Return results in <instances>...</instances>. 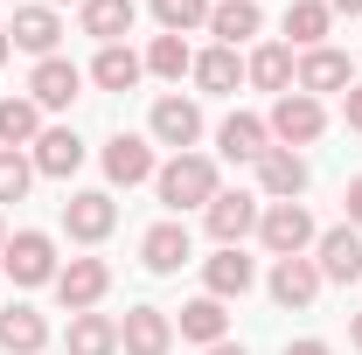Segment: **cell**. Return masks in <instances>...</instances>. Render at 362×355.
I'll return each instance as SVG.
<instances>
[{
	"label": "cell",
	"mask_w": 362,
	"mask_h": 355,
	"mask_svg": "<svg viewBox=\"0 0 362 355\" xmlns=\"http://www.w3.org/2000/svg\"><path fill=\"white\" fill-rule=\"evenodd\" d=\"M153 188H160V202H168L175 216L181 209H209V202H216V161H209V153H175V161L153 175Z\"/></svg>",
	"instance_id": "cell-1"
},
{
	"label": "cell",
	"mask_w": 362,
	"mask_h": 355,
	"mask_svg": "<svg viewBox=\"0 0 362 355\" xmlns=\"http://www.w3.org/2000/svg\"><path fill=\"white\" fill-rule=\"evenodd\" d=\"M265 133L279 139V146H314L320 133H327V105L320 98H307V91H286V98H272V119H265Z\"/></svg>",
	"instance_id": "cell-2"
},
{
	"label": "cell",
	"mask_w": 362,
	"mask_h": 355,
	"mask_svg": "<svg viewBox=\"0 0 362 355\" xmlns=\"http://www.w3.org/2000/svg\"><path fill=\"white\" fill-rule=\"evenodd\" d=\"M0 265L14 286H56V244H49V230H14L7 244H0Z\"/></svg>",
	"instance_id": "cell-3"
},
{
	"label": "cell",
	"mask_w": 362,
	"mask_h": 355,
	"mask_svg": "<svg viewBox=\"0 0 362 355\" xmlns=\"http://www.w3.org/2000/svg\"><path fill=\"white\" fill-rule=\"evenodd\" d=\"M258 244H265L272 258H307V244H314L307 202H272L265 216H258Z\"/></svg>",
	"instance_id": "cell-4"
},
{
	"label": "cell",
	"mask_w": 362,
	"mask_h": 355,
	"mask_svg": "<svg viewBox=\"0 0 362 355\" xmlns=\"http://www.w3.org/2000/svg\"><path fill=\"white\" fill-rule=\"evenodd\" d=\"M349 84H356V63L341 49H327V42L293 63V91H307V98H327V91H349Z\"/></svg>",
	"instance_id": "cell-5"
},
{
	"label": "cell",
	"mask_w": 362,
	"mask_h": 355,
	"mask_svg": "<svg viewBox=\"0 0 362 355\" xmlns=\"http://www.w3.org/2000/svg\"><path fill=\"white\" fill-rule=\"evenodd\" d=\"M112 223H119V202H112L105 188H77V195L63 202V230H70L77 244H105Z\"/></svg>",
	"instance_id": "cell-6"
},
{
	"label": "cell",
	"mask_w": 362,
	"mask_h": 355,
	"mask_svg": "<svg viewBox=\"0 0 362 355\" xmlns=\"http://www.w3.org/2000/svg\"><path fill=\"white\" fill-rule=\"evenodd\" d=\"M314 265H320V279H334V286H356V279H362V230H356V223L320 230V237H314Z\"/></svg>",
	"instance_id": "cell-7"
},
{
	"label": "cell",
	"mask_w": 362,
	"mask_h": 355,
	"mask_svg": "<svg viewBox=\"0 0 362 355\" xmlns=\"http://www.w3.org/2000/svg\"><path fill=\"white\" fill-rule=\"evenodd\" d=\"M105 293H112V265H105V258H70V265L56 272V300L70 313H90Z\"/></svg>",
	"instance_id": "cell-8"
},
{
	"label": "cell",
	"mask_w": 362,
	"mask_h": 355,
	"mask_svg": "<svg viewBox=\"0 0 362 355\" xmlns=\"http://www.w3.org/2000/svg\"><path fill=\"white\" fill-rule=\"evenodd\" d=\"M77 91H84V70H77L70 56H42V63L28 70V98H35L42 112H63V105H77Z\"/></svg>",
	"instance_id": "cell-9"
},
{
	"label": "cell",
	"mask_w": 362,
	"mask_h": 355,
	"mask_svg": "<svg viewBox=\"0 0 362 355\" xmlns=\"http://www.w3.org/2000/svg\"><path fill=\"white\" fill-rule=\"evenodd\" d=\"M153 139L175 146V153H195V139H202V105H195V98H153Z\"/></svg>",
	"instance_id": "cell-10"
},
{
	"label": "cell",
	"mask_w": 362,
	"mask_h": 355,
	"mask_svg": "<svg viewBox=\"0 0 362 355\" xmlns=\"http://www.w3.org/2000/svg\"><path fill=\"white\" fill-rule=\"evenodd\" d=\"M202 286H209V300H244L258 286V265L244 258V244H216V258L202 265Z\"/></svg>",
	"instance_id": "cell-11"
},
{
	"label": "cell",
	"mask_w": 362,
	"mask_h": 355,
	"mask_svg": "<svg viewBox=\"0 0 362 355\" xmlns=\"http://www.w3.org/2000/svg\"><path fill=\"white\" fill-rule=\"evenodd\" d=\"M265 286H272V300H279V307L300 313V307H314V300H320V286H327V279H320L314 258H279Z\"/></svg>",
	"instance_id": "cell-12"
},
{
	"label": "cell",
	"mask_w": 362,
	"mask_h": 355,
	"mask_svg": "<svg viewBox=\"0 0 362 355\" xmlns=\"http://www.w3.org/2000/svg\"><path fill=\"white\" fill-rule=\"evenodd\" d=\"M119 349L126 355H168L175 349V320L160 307H133L126 320H119Z\"/></svg>",
	"instance_id": "cell-13"
},
{
	"label": "cell",
	"mask_w": 362,
	"mask_h": 355,
	"mask_svg": "<svg viewBox=\"0 0 362 355\" xmlns=\"http://www.w3.org/2000/svg\"><path fill=\"white\" fill-rule=\"evenodd\" d=\"M258 188H265L272 202H300V188H307V161H300L293 146H265V153H258Z\"/></svg>",
	"instance_id": "cell-14"
},
{
	"label": "cell",
	"mask_w": 362,
	"mask_h": 355,
	"mask_svg": "<svg viewBox=\"0 0 362 355\" xmlns=\"http://www.w3.org/2000/svg\"><path fill=\"white\" fill-rule=\"evenodd\" d=\"M139 258H146V272H181L188 258H195V244H188V223H181V216L153 223V230L139 237Z\"/></svg>",
	"instance_id": "cell-15"
},
{
	"label": "cell",
	"mask_w": 362,
	"mask_h": 355,
	"mask_svg": "<svg viewBox=\"0 0 362 355\" xmlns=\"http://www.w3.org/2000/svg\"><path fill=\"white\" fill-rule=\"evenodd\" d=\"M258 216H265V209H258L251 195H223V188H216V202L202 209V223H209L216 244H244V237L258 230Z\"/></svg>",
	"instance_id": "cell-16"
},
{
	"label": "cell",
	"mask_w": 362,
	"mask_h": 355,
	"mask_svg": "<svg viewBox=\"0 0 362 355\" xmlns=\"http://www.w3.org/2000/svg\"><path fill=\"white\" fill-rule=\"evenodd\" d=\"M160 168H153V146L139 133H119L105 139V181H119V188H133V181H153Z\"/></svg>",
	"instance_id": "cell-17"
},
{
	"label": "cell",
	"mask_w": 362,
	"mask_h": 355,
	"mask_svg": "<svg viewBox=\"0 0 362 355\" xmlns=\"http://www.w3.org/2000/svg\"><path fill=\"white\" fill-rule=\"evenodd\" d=\"M7 42L28 49L35 63H42V56H56V42H63V21H56V7H21V14L7 21Z\"/></svg>",
	"instance_id": "cell-18"
},
{
	"label": "cell",
	"mask_w": 362,
	"mask_h": 355,
	"mask_svg": "<svg viewBox=\"0 0 362 355\" xmlns=\"http://www.w3.org/2000/svg\"><path fill=\"white\" fill-rule=\"evenodd\" d=\"M28 161H35V175H49V181H70L77 168H84V139L70 133V126H49V133L35 139V153H28Z\"/></svg>",
	"instance_id": "cell-19"
},
{
	"label": "cell",
	"mask_w": 362,
	"mask_h": 355,
	"mask_svg": "<svg viewBox=\"0 0 362 355\" xmlns=\"http://www.w3.org/2000/svg\"><path fill=\"white\" fill-rule=\"evenodd\" d=\"M77 21H84V35H90L98 49H112V42H126V35H133L139 7H133V0H84V14H77Z\"/></svg>",
	"instance_id": "cell-20"
},
{
	"label": "cell",
	"mask_w": 362,
	"mask_h": 355,
	"mask_svg": "<svg viewBox=\"0 0 362 355\" xmlns=\"http://www.w3.org/2000/svg\"><path fill=\"white\" fill-rule=\"evenodd\" d=\"M175 334L181 342H195V349H216V342H230V313H223V300H188L181 307V320H175Z\"/></svg>",
	"instance_id": "cell-21"
},
{
	"label": "cell",
	"mask_w": 362,
	"mask_h": 355,
	"mask_svg": "<svg viewBox=\"0 0 362 355\" xmlns=\"http://www.w3.org/2000/svg\"><path fill=\"white\" fill-rule=\"evenodd\" d=\"M0 349L7 355H42L49 349V320L35 307H21V300H14V307L0 313Z\"/></svg>",
	"instance_id": "cell-22"
},
{
	"label": "cell",
	"mask_w": 362,
	"mask_h": 355,
	"mask_svg": "<svg viewBox=\"0 0 362 355\" xmlns=\"http://www.w3.org/2000/svg\"><path fill=\"white\" fill-rule=\"evenodd\" d=\"M216 146H223V161H251V168H258V153L272 146V133H265V119H251V112H230L223 126H216Z\"/></svg>",
	"instance_id": "cell-23"
},
{
	"label": "cell",
	"mask_w": 362,
	"mask_h": 355,
	"mask_svg": "<svg viewBox=\"0 0 362 355\" xmlns=\"http://www.w3.org/2000/svg\"><path fill=\"white\" fill-rule=\"evenodd\" d=\"M244 77L258 91H279V98H286V91H293V42H258L244 56Z\"/></svg>",
	"instance_id": "cell-24"
},
{
	"label": "cell",
	"mask_w": 362,
	"mask_h": 355,
	"mask_svg": "<svg viewBox=\"0 0 362 355\" xmlns=\"http://www.w3.org/2000/svg\"><path fill=\"white\" fill-rule=\"evenodd\" d=\"M258 28H265V14H258V0H216V7H209V35H216L223 49L251 42Z\"/></svg>",
	"instance_id": "cell-25"
},
{
	"label": "cell",
	"mask_w": 362,
	"mask_h": 355,
	"mask_svg": "<svg viewBox=\"0 0 362 355\" xmlns=\"http://www.w3.org/2000/svg\"><path fill=\"white\" fill-rule=\"evenodd\" d=\"M63 342H70V355H119V320H112V313H70V334H63Z\"/></svg>",
	"instance_id": "cell-26"
},
{
	"label": "cell",
	"mask_w": 362,
	"mask_h": 355,
	"mask_svg": "<svg viewBox=\"0 0 362 355\" xmlns=\"http://www.w3.org/2000/svg\"><path fill=\"white\" fill-rule=\"evenodd\" d=\"M139 77H146V56H133L126 42L98 49V63H90V84H98V91H133Z\"/></svg>",
	"instance_id": "cell-27"
},
{
	"label": "cell",
	"mask_w": 362,
	"mask_h": 355,
	"mask_svg": "<svg viewBox=\"0 0 362 355\" xmlns=\"http://www.w3.org/2000/svg\"><path fill=\"white\" fill-rule=\"evenodd\" d=\"M42 139V105L35 98H0V146H35Z\"/></svg>",
	"instance_id": "cell-28"
},
{
	"label": "cell",
	"mask_w": 362,
	"mask_h": 355,
	"mask_svg": "<svg viewBox=\"0 0 362 355\" xmlns=\"http://www.w3.org/2000/svg\"><path fill=\"white\" fill-rule=\"evenodd\" d=\"M327 28H334V7H327V0H293V7H286V35L300 49H320Z\"/></svg>",
	"instance_id": "cell-29"
},
{
	"label": "cell",
	"mask_w": 362,
	"mask_h": 355,
	"mask_svg": "<svg viewBox=\"0 0 362 355\" xmlns=\"http://www.w3.org/2000/svg\"><path fill=\"white\" fill-rule=\"evenodd\" d=\"M188 77H195L202 91H237V84H244V56L216 42V49H202V56H195V70H188Z\"/></svg>",
	"instance_id": "cell-30"
},
{
	"label": "cell",
	"mask_w": 362,
	"mask_h": 355,
	"mask_svg": "<svg viewBox=\"0 0 362 355\" xmlns=\"http://www.w3.org/2000/svg\"><path fill=\"white\" fill-rule=\"evenodd\" d=\"M146 70L168 77V84H181V77L195 70V49L181 42V35H153V42H146Z\"/></svg>",
	"instance_id": "cell-31"
},
{
	"label": "cell",
	"mask_w": 362,
	"mask_h": 355,
	"mask_svg": "<svg viewBox=\"0 0 362 355\" xmlns=\"http://www.w3.org/2000/svg\"><path fill=\"white\" fill-rule=\"evenodd\" d=\"M209 7L216 0H153V21L160 35H188V28H209Z\"/></svg>",
	"instance_id": "cell-32"
},
{
	"label": "cell",
	"mask_w": 362,
	"mask_h": 355,
	"mask_svg": "<svg viewBox=\"0 0 362 355\" xmlns=\"http://www.w3.org/2000/svg\"><path fill=\"white\" fill-rule=\"evenodd\" d=\"M28 181H35V161H28L21 146H0V202H21Z\"/></svg>",
	"instance_id": "cell-33"
},
{
	"label": "cell",
	"mask_w": 362,
	"mask_h": 355,
	"mask_svg": "<svg viewBox=\"0 0 362 355\" xmlns=\"http://www.w3.org/2000/svg\"><path fill=\"white\" fill-rule=\"evenodd\" d=\"M341 119H349V133H362V84L341 91Z\"/></svg>",
	"instance_id": "cell-34"
},
{
	"label": "cell",
	"mask_w": 362,
	"mask_h": 355,
	"mask_svg": "<svg viewBox=\"0 0 362 355\" xmlns=\"http://www.w3.org/2000/svg\"><path fill=\"white\" fill-rule=\"evenodd\" d=\"M349 223H356V230H362V175L349 181Z\"/></svg>",
	"instance_id": "cell-35"
},
{
	"label": "cell",
	"mask_w": 362,
	"mask_h": 355,
	"mask_svg": "<svg viewBox=\"0 0 362 355\" xmlns=\"http://www.w3.org/2000/svg\"><path fill=\"white\" fill-rule=\"evenodd\" d=\"M286 355H334L327 342H286Z\"/></svg>",
	"instance_id": "cell-36"
},
{
	"label": "cell",
	"mask_w": 362,
	"mask_h": 355,
	"mask_svg": "<svg viewBox=\"0 0 362 355\" xmlns=\"http://www.w3.org/2000/svg\"><path fill=\"white\" fill-rule=\"evenodd\" d=\"M202 355H244V342H216V349H202Z\"/></svg>",
	"instance_id": "cell-37"
},
{
	"label": "cell",
	"mask_w": 362,
	"mask_h": 355,
	"mask_svg": "<svg viewBox=\"0 0 362 355\" xmlns=\"http://www.w3.org/2000/svg\"><path fill=\"white\" fill-rule=\"evenodd\" d=\"M327 7H334V14H362V0H327Z\"/></svg>",
	"instance_id": "cell-38"
},
{
	"label": "cell",
	"mask_w": 362,
	"mask_h": 355,
	"mask_svg": "<svg viewBox=\"0 0 362 355\" xmlns=\"http://www.w3.org/2000/svg\"><path fill=\"white\" fill-rule=\"evenodd\" d=\"M349 342H356V349H362V313H356V320H349Z\"/></svg>",
	"instance_id": "cell-39"
},
{
	"label": "cell",
	"mask_w": 362,
	"mask_h": 355,
	"mask_svg": "<svg viewBox=\"0 0 362 355\" xmlns=\"http://www.w3.org/2000/svg\"><path fill=\"white\" fill-rule=\"evenodd\" d=\"M7 49H14V42H7V28H0V63H7Z\"/></svg>",
	"instance_id": "cell-40"
},
{
	"label": "cell",
	"mask_w": 362,
	"mask_h": 355,
	"mask_svg": "<svg viewBox=\"0 0 362 355\" xmlns=\"http://www.w3.org/2000/svg\"><path fill=\"white\" fill-rule=\"evenodd\" d=\"M35 7H63V0H35ZM77 7H84V0H77Z\"/></svg>",
	"instance_id": "cell-41"
},
{
	"label": "cell",
	"mask_w": 362,
	"mask_h": 355,
	"mask_svg": "<svg viewBox=\"0 0 362 355\" xmlns=\"http://www.w3.org/2000/svg\"><path fill=\"white\" fill-rule=\"evenodd\" d=\"M0 244H7V223H0Z\"/></svg>",
	"instance_id": "cell-42"
}]
</instances>
